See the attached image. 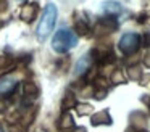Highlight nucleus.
<instances>
[{
    "instance_id": "obj_1",
    "label": "nucleus",
    "mask_w": 150,
    "mask_h": 132,
    "mask_svg": "<svg viewBox=\"0 0 150 132\" xmlns=\"http://www.w3.org/2000/svg\"><path fill=\"white\" fill-rule=\"evenodd\" d=\"M55 23H57V6L53 3H49L44 8L40 21L37 24V31H36L37 39L39 40H45L50 35V32L53 31V28H55Z\"/></svg>"
},
{
    "instance_id": "obj_2",
    "label": "nucleus",
    "mask_w": 150,
    "mask_h": 132,
    "mask_svg": "<svg viewBox=\"0 0 150 132\" xmlns=\"http://www.w3.org/2000/svg\"><path fill=\"white\" fill-rule=\"evenodd\" d=\"M78 45V35L71 31V29H60L52 39V47L58 53H65L69 52Z\"/></svg>"
},
{
    "instance_id": "obj_3",
    "label": "nucleus",
    "mask_w": 150,
    "mask_h": 132,
    "mask_svg": "<svg viewBox=\"0 0 150 132\" xmlns=\"http://www.w3.org/2000/svg\"><path fill=\"white\" fill-rule=\"evenodd\" d=\"M140 47V35L136 32H127L120 39V50L124 55H132Z\"/></svg>"
},
{
    "instance_id": "obj_4",
    "label": "nucleus",
    "mask_w": 150,
    "mask_h": 132,
    "mask_svg": "<svg viewBox=\"0 0 150 132\" xmlns=\"http://www.w3.org/2000/svg\"><path fill=\"white\" fill-rule=\"evenodd\" d=\"M102 11L108 16H118L120 13H123V6L116 2H105L102 5Z\"/></svg>"
},
{
    "instance_id": "obj_5",
    "label": "nucleus",
    "mask_w": 150,
    "mask_h": 132,
    "mask_svg": "<svg viewBox=\"0 0 150 132\" xmlns=\"http://www.w3.org/2000/svg\"><path fill=\"white\" fill-rule=\"evenodd\" d=\"M16 79H13V77H5V79L0 80V93H10L11 90L16 87Z\"/></svg>"
},
{
    "instance_id": "obj_6",
    "label": "nucleus",
    "mask_w": 150,
    "mask_h": 132,
    "mask_svg": "<svg viewBox=\"0 0 150 132\" xmlns=\"http://www.w3.org/2000/svg\"><path fill=\"white\" fill-rule=\"evenodd\" d=\"M89 64H91V55H84L76 63V76H81L82 73H86L89 69Z\"/></svg>"
},
{
    "instance_id": "obj_7",
    "label": "nucleus",
    "mask_w": 150,
    "mask_h": 132,
    "mask_svg": "<svg viewBox=\"0 0 150 132\" xmlns=\"http://www.w3.org/2000/svg\"><path fill=\"white\" fill-rule=\"evenodd\" d=\"M36 10H37L36 3H28V5H24L23 11H21V16H23V19H26L28 23L33 21V18L36 16Z\"/></svg>"
},
{
    "instance_id": "obj_8",
    "label": "nucleus",
    "mask_w": 150,
    "mask_h": 132,
    "mask_svg": "<svg viewBox=\"0 0 150 132\" xmlns=\"http://www.w3.org/2000/svg\"><path fill=\"white\" fill-rule=\"evenodd\" d=\"M145 45H150V32L145 35Z\"/></svg>"
},
{
    "instance_id": "obj_9",
    "label": "nucleus",
    "mask_w": 150,
    "mask_h": 132,
    "mask_svg": "<svg viewBox=\"0 0 150 132\" xmlns=\"http://www.w3.org/2000/svg\"><path fill=\"white\" fill-rule=\"evenodd\" d=\"M20 2H24V0H20Z\"/></svg>"
}]
</instances>
